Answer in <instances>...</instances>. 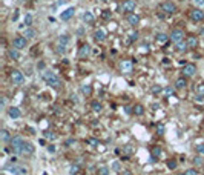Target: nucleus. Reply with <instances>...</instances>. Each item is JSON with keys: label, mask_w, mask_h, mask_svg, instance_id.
<instances>
[{"label": "nucleus", "mask_w": 204, "mask_h": 175, "mask_svg": "<svg viewBox=\"0 0 204 175\" xmlns=\"http://www.w3.org/2000/svg\"><path fill=\"white\" fill-rule=\"evenodd\" d=\"M42 78H43L51 88H54V89L58 91L60 88H62V82H60V78H58L51 69H45V71L42 72Z\"/></svg>", "instance_id": "1"}, {"label": "nucleus", "mask_w": 204, "mask_h": 175, "mask_svg": "<svg viewBox=\"0 0 204 175\" xmlns=\"http://www.w3.org/2000/svg\"><path fill=\"white\" fill-rule=\"evenodd\" d=\"M23 143H25V140H23L22 135H14V137L11 138V141H9L11 151L20 155V154H22V146H23Z\"/></svg>", "instance_id": "2"}, {"label": "nucleus", "mask_w": 204, "mask_h": 175, "mask_svg": "<svg viewBox=\"0 0 204 175\" xmlns=\"http://www.w3.org/2000/svg\"><path fill=\"white\" fill-rule=\"evenodd\" d=\"M158 11L164 12V14H173V12H176V5L171 0H166V2H161L158 5Z\"/></svg>", "instance_id": "3"}, {"label": "nucleus", "mask_w": 204, "mask_h": 175, "mask_svg": "<svg viewBox=\"0 0 204 175\" xmlns=\"http://www.w3.org/2000/svg\"><path fill=\"white\" fill-rule=\"evenodd\" d=\"M135 8H137V2L135 0H124L120 6L121 12H124V14H131V12L135 11Z\"/></svg>", "instance_id": "4"}, {"label": "nucleus", "mask_w": 204, "mask_h": 175, "mask_svg": "<svg viewBox=\"0 0 204 175\" xmlns=\"http://www.w3.org/2000/svg\"><path fill=\"white\" fill-rule=\"evenodd\" d=\"M169 37H171V42L172 43H180L184 40V31L180 29V28H176V29H172V32L169 34Z\"/></svg>", "instance_id": "5"}, {"label": "nucleus", "mask_w": 204, "mask_h": 175, "mask_svg": "<svg viewBox=\"0 0 204 175\" xmlns=\"http://www.w3.org/2000/svg\"><path fill=\"white\" fill-rule=\"evenodd\" d=\"M26 45H28V38H26L25 36H17L12 38V48H17V49H25Z\"/></svg>", "instance_id": "6"}, {"label": "nucleus", "mask_w": 204, "mask_h": 175, "mask_svg": "<svg viewBox=\"0 0 204 175\" xmlns=\"http://www.w3.org/2000/svg\"><path fill=\"white\" fill-rule=\"evenodd\" d=\"M189 17H190L192 22L200 23V22H203V20H204V11H201L200 8H193V9H190Z\"/></svg>", "instance_id": "7"}, {"label": "nucleus", "mask_w": 204, "mask_h": 175, "mask_svg": "<svg viewBox=\"0 0 204 175\" xmlns=\"http://www.w3.org/2000/svg\"><path fill=\"white\" fill-rule=\"evenodd\" d=\"M9 77H11V82L12 85H22L25 82V75L22 72H20L18 69H12L11 74H9Z\"/></svg>", "instance_id": "8"}, {"label": "nucleus", "mask_w": 204, "mask_h": 175, "mask_svg": "<svg viewBox=\"0 0 204 175\" xmlns=\"http://www.w3.org/2000/svg\"><path fill=\"white\" fill-rule=\"evenodd\" d=\"M196 74V66L193 63H186L183 66V75L184 77H193Z\"/></svg>", "instance_id": "9"}, {"label": "nucleus", "mask_w": 204, "mask_h": 175, "mask_svg": "<svg viewBox=\"0 0 204 175\" xmlns=\"http://www.w3.org/2000/svg\"><path fill=\"white\" fill-rule=\"evenodd\" d=\"M132 68H134V63L131 62V60H123V62L120 63V71H121V74L132 72Z\"/></svg>", "instance_id": "10"}, {"label": "nucleus", "mask_w": 204, "mask_h": 175, "mask_svg": "<svg viewBox=\"0 0 204 175\" xmlns=\"http://www.w3.org/2000/svg\"><path fill=\"white\" fill-rule=\"evenodd\" d=\"M34 151H36L34 144L29 143V141H25L23 146H22V154H20V155H32Z\"/></svg>", "instance_id": "11"}, {"label": "nucleus", "mask_w": 204, "mask_h": 175, "mask_svg": "<svg viewBox=\"0 0 204 175\" xmlns=\"http://www.w3.org/2000/svg\"><path fill=\"white\" fill-rule=\"evenodd\" d=\"M74 14H75V8H74V6H69L68 9L62 11V14H60V18L65 20V22H68V20H71V18H72Z\"/></svg>", "instance_id": "12"}, {"label": "nucleus", "mask_w": 204, "mask_h": 175, "mask_svg": "<svg viewBox=\"0 0 204 175\" xmlns=\"http://www.w3.org/2000/svg\"><path fill=\"white\" fill-rule=\"evenodd\" d=\"M8 57L12 60V62H20V58H22L20 49H17V48H9L8 49Z\"/></svg>", "instance_id": "13"}, {"label": "nucleus", "mask_w": 204, "mask_h": 175, "mask_svg": "<svg viewBox=\"0 0 204 175\" xmlns=\"http://www.w3.org/2000/svg\"><path fill=\"white\" fill-rule=\"evenodd\" d=\"M89 54H91V46L87 43H83L80 46V49H78V57L80 58H86Z\"/></svg>", "instance_id": "14"}, {"label": "nucleus", "mask_w": 204, "mask_h": 175, "mask_svg": "<svg viewBox=\"0 0 204 175\" xmlns=\"http://www.w3.org/2000/svg\"><path fill=\"white\" fill-rule=\"evenodd\" d=\"M140 16L138 14H135V12H131V14H127V23L131 25V26H137L140 25Z\"/></svg>", "instance_id": "15"}, {"label": "nucleus", "mask_w": 204, "mask_h": 175, "mask_svg": "<svg viewBox=\"0 0 204 175\" xmlns=\"http://www.w3.org/2000/svg\"><path fill=\"white\" fill-rule=\"evenodd\" d=\"M94 38H95V42H100V43L104 42V40H106V32L101 28H97L94 31Z\"/></svg>", "instance_id": "16"}, {"label": "nucleus", "mask_w": 204, "mask_h": 175, "mask_svg": "<svg viewBox=\"0 0 204 175\" xmlns=\"http://www.w3.org/2000/svg\"><path fill=\"white\" fill-rule=\"evenodd\" d=\"M186 43H187V46H189V49H195L196 46H198V37L196 36H187V38H186Z\"/></svg>", "instance_id": "17"}, {"label": "nucleus", "mask_w": 204, "mask_h": 175, "mask_svg": "<svg viewBox=\"0 0 204 175\" xmlns=\"http://www.w3.org/2000/svg\"><path fill=\"white\" fill-rule=\"evenodd\" d=\"M169 40H171V37H169L167 34H164V32H158V34L155 36V42H157L158 45H166Z\"/></svg>", "instance_id": "18"}, {"label": "nucleus", "mask_w": 204, "mask_h": 175, "mask_svg": "<svg viewBox=\"0 0 204 175\" xmlns=\"http://www.w3.org/2000/svg\"><path fill=\"white\" fill-rule=\"evenodd\" d=\"M8 115H9L11 118L17 120V118H20V117H22V112H20V109H18V107H14V106H11L9 109H8Z\"/></svg>", "instance_id": "19"}, {"label": "nucleus", "mask_w": 204, "mask_h": 175, "mask_svg": "<svg viewBox=\"0 0 204 175\" xmlns=\"http://www.w3.org/2000/svg\"><path fill=\"white\" fill-rule=\"evenodd\" d=\"M94 20H95V17H94V14H92L91 11H85V12H83V22H85L86 25H92Z\"/></svg>", "instance_id": "20"}, {"label": "nucleus", "mask_w": 204, "mask_h": 175, "mask_svg": "<svg viewBox=\"0 0 204 175\" xmlns=\"http://www.w3.org/2000/svg\"><path fill=\"white\" fill-rule=\"evenodd\" d=\"M36 34H37V32H36V29H34L32 26H26L25 31H23V36H25L26 38H28V40L34 38V37H36Z\"/></svg>", "instance_id": "21"}, {"label": "nucleus", "mask_w": 204, "mask_h": 175, "mask_svg": "<svg viewBox=\"0 0 204 175\" xmlns=\"http://www.w3.org/2000/svg\"><path fill=\"white\" fill-rule=\"evenodd\" d=\"M132 114L134 115H137V117H141V115H144V106L143 105H135L134 107H132Z\"/></svg>", "instance_id": "22"}, {"label": "nucleus", "mask_w": 204, "mask_h": 175, "mask_svg": "<svg viewBox=\"0 0 204 175\" xmlns=\"http://www.w3.org/2000/svg\"><path fill=\"white\" fill-rule=\"evenodd\" d=\"M186 85H187V82H186V77L184 75H183V77H180V78H176V82H175V88H176V89H184V88H186Z\"/></svg>", "instance_id": "23"}, {"label": "nucleus", "mask_w": 204, "mask_h": 175, "mask_svg": "<svg viewBox=\"0 0 204 175\" xmlns=\"http://www.w3.org/2000/svg\"><path fill=\"white\" fill-rule=\"evenodd\" d=\"M152 161H155L160 155H161V152H163V149H161V146H158V144H155V146H152Z\"/></svg>", "instance_id": "24"}, {"label": "nucleus", "mask_w": 204, "mask_h": 175, "mask_svg": "<svg viewBox=\"0 0 204 175\" xmlns=\"http://www.w3.org/2000/svg\"><path fill=\"white\" fill-rule=\"evenodd\" d=\"M66 51H68V45H63V43H58L57 42V45H55V52L58 54V55H63V54H66Z\"/></svg>", "instance_id": "25"}, {"label": "nucleus", "mask_w": 204, "mask_h": 175, "mask_svg": "<svg viewBox=\"0 0 204 175\" xmlns=\"http://www.w3.org/2000/svg\"><path fill=\"white\" fill-rule=\"evenodd\" d=\"M186 49H189V46H187V43L184 42V40L175 45V51H176V52H184Z\"/></svg>", "instance_id": "26"}, {"label": "nucleus", "mask_w": 204, "mask_h": 175, "mask_svg": "<svg viewBox=\"0 0 204 175\" xmlns=\"http://www.w3.org/2000/svg\"><path fill=\"white\" fill-rule=\"evenodd\" d=\"M91 109L94 112H101L103 111V105H101L100 102H97V100H94V102L91 103Z\"/></svg>", "instance_id": "27"}, {"label": "nucleus", "mask_w": 204, "mask_h": 175, "mask_svg": "<svg viewBox=\"0 0 204 175\" xmlns=\"http://www.w3.org/2000/svg\"><path fill=\"white\" fill-rule=\"evenodd\" d=\"M138 38V32L137 31H129L127 32V43H132Z\"/></svg>", "instance_id": "28"}, {"label": "nucleus", "mask_w": 204, "mask_h": 175, "mask_svg": "<svg viewBox=\"0 0 204 175\" xmlns=\"http://www.w3.org/2000/svg\"><path fill=\"white\" fill-rule=\"evenodd\" d=\"M0 138H2V141H11V135H9V132L6 131V129H2L0 131Z\"/></svg>", "instance_id": "29"}, {"label": "nucleus", "mask_w": 204, "mask_h": 175, "mask_svg": "<svg viewBox=\"0 0 204 175\" xmlns=\"http://www.w3.org/2000/svg\"><path fill=\"white\" fill-rule=\"evenodd\" d=\"M57 42H58V43H63V45H68V46H69L71 38H69V36H68V34H63V36H60V37L57 38Z\"/></svg>", "instance_id": "30"}, {"label": "nucleus", "mask_w": 204, "mask_h": 175, "mask_svg": "<svg viewBox=\"0 0 204 175\" xmlns=\"http://www.w3.org/2000/svg\"><path fill=\"white\" fill-rule=\"evenodd\" d=\"M80 91H81V94H83V95H91L92 88H91V85H83V86L80 88Z\"/></svg>", "instance_id": "31"}, {"label": "nucleus", "mask_w": 204, "mask_h": 175, "mask_svg": "<svg viewBox=\"0 0 204 175\" xmlns=\"http://www.w3.org/2000/svg\"><path fill=\"white\" fill-rule=\"evenodd\" d=\"M163 91H164V88H161L160 85H152L151 86V92L152 94H161Z\"/></svg>", "instance_id": "32"}, {"label": "nucleus", "mask_w": 204, "mask_h": 175, "mask_svg": "<svg viewBox=\"0 0 204 175\" xmlns=\"http://www.w3.org/2000/svg\"><path fill=\"white\" fill-rule=\"evenodd\" d=\"M175 89H176L175 86H166V88H164V91H163V92H164L167 97H171V95H173V94H175Z\"/></svg>", "instance_id": "33"}, {"label": "nucleus", "mask_w": 204, "mask_h": 175, "mask_svg": "<svg viewBox=\"0 0 204 175\" xmlns=\"http://www.w3.org/2000/svg\"><path fill=\"white\" fill-rule=\"evenodd\" d=\"M166 166H167V169H171V171H173V169H176V166H178V163H176V160H167V163H166Z\"/></svg>", "instance_id": "34"}, {"label": "nucleus", "mask_w": 204, "mask_h": 175, "mask_svg": "<svg viewBox=\"0 0 204 175\" xmlns=\"http://www.w3.org/2000/svg\"><path fill=\"white\" fill-rule=\"evenodd\" d=\"M97 174L98 175H109V167L107 166H100L97 169Z\"/></svg>", "instance_id": "35"}, {"label": "nucleus", "mask_w": 204, "mask_h": 175, "mask_svg": "<svg viewBox=\"0 0 204 175\" xmlns=\"http://www.w3.org/2000/svg\"><path fill=\"white\" fill-rule=\"evenodd\" d=\"M23 23H25V26H31V25H32V16H31V14H25Z\"/></svg>", "instance_id": "36"}, {"label": "nucleus", "mask_w": 204, "mask_h": 175, "mask_svg": "<svg viewBox=\"0 0 204 175\" xmlns=\"http://www.w3.org/2000/svg\"><path fill=\"white\" fill-rule=\"evenodd\" d=\"M111 169L114 172H121V164L118 163V161H114V163L111 164Z\"/></svg>", "instance_id": "37"}, {"label": "nucleus", "mask_w": 204, "mask_h": 175, "mask_svg": "<svg viewBox=\"0 0 204 175\" xmlns=\"http://www.w3.org/2000/svg\"><path fill=\"white\" fill-rule=\"evenodd\" d=\"M86 143H87V144H91V146H98V140L91 137V138H87V140H86Z\"/></svg>", "instance_id": "38"}, {"label": "nucleus", "mask_w": 204, "mask_h": 175, "mask_svg": "<svg viewBox=\"0 0 204 175\" xmlns=\"http://www.w3.org/2000/svg\"><path fill=\"white\" fill-rule=\"evenodd\" d=\"M184 174H186V175H198V171L193 169V167H190V169L184 171Z\"/></svg>", "instance_id": "39"}, {"label": "nucleus", "mask_w": 204, "mask_h": 175, "mask_svg": "<svg viewBox=\"0 0 204 175\" xmlns=\"http://www.w3.org/2000/svg\"><path fill=\"white\" fill-rule=\"evenodd\" d=\"M18 16H20V11H18V9H14V14H12L11 20H12V22H17V20H18Z\"/></svg>", "instance_id": "40"}, {"label": "nucleus", "mask_w": 204, "mask_h": 175, "mask_svg": "<svg viewBox=\"0 0 204 175\" xmlns=\"http://www.w3.org/2000/svg\"><path fill=\"white\" fill-rule=\"evenodd\" d=\"M192 3L196 8H201V6H204V0H192Z\"/></svg>", "instance_id": "41"}, {"label": "nucleus", "mask_w": 204, "mask_h": 175, "mask_svg": "<svg viewBox=\"0 0 204 175\" xmlns=\"http://www.w3.org/2000/svg\"><path fill=\"white\" fill-rule=\"evenodd\" d=\"M195 149H196V152H198V154H204V143L196 144V146H195Z\"/></svg>", "instance_id": "42"}, {"label": "nucleus", "mask_w": 204, "mask_h": 175, "mask_svg": "<svg viewBox=\"0 0 204 175\" xmlns=\"http://www.w3.org/2000/svg\"><path fill=\"white\" fill-rule=\"evenodd\" d=\"M5 107H6V98L2 97L0 98V109H5Z\"/></svg>", "instance_id": "43"}, {"label": "nucleus", "mask_w": 204, "mask_h": 175, "mask_svg": "<svg viewBox=\"0 0 204 175\" xmlns=\"http://www.w3.org/2000/svg\"><path fill=\"white\" fill-rule=\"evenodd\" d=\"M157 132L160 134V135H163V134H164V126H163V124H158V127H157Z\"/></svg>", "instance_id": "44"}, {"label": "nucleus", "mask_w": 204, "mask_h": 175, "mask_svg": "<svg viewBox=\"0 0 204 175\" xmlns=\"http://www.w3.org/2000/svg\"><path fill=\"white\" fill-rule=\"evenodd\" d=\"M45 137H48V138H51V140H54V138H55V135H54L52 132H45Z\"/></svg>", "instance_id": "45"}, {"label": "nucleus", "mask_w": 204, "mask_h": 175, "mask_svg": "<svg viewBox=\"0 0 204 175\" xmlns=\"http://www.w3.org/2000/svg\"><path fill=\"white\" fill-rule=\"evenodd\" d=\"M77 172H78V166H72V167H71V175L77 174Z\"/></svg>", "instance_id": "46"}, {"label": "nucleus", "mask_w": 204, "mask_h": 175, "mask_svg": "<svg viewBox=\"0 0 204 175\" xmlns=\"http://www.w3.org/2000/svg\"><path fill=\"white\" fill-rule=\"evenodd\" d=\"M198 94H203V95H204V85L198 86Z\"/></svg>", "instance_id": "47"}, {"label": "nucleus", "mask_w": 204, "mask_h": 175, "mask_svg": "<svg viewBox=\"0 0 204 175\" xmlns=\"http://www.w3.org/2000/svg\"><path fill=\"white\" fill-rule=\"evenodd\" d=\"M48 151H49V152H55V147H54L52 144H49V146H48Z\"/></svg>", "instance_id": "48"}, {"label": "nucleus", "mask_w": 204, "mask_h": 175, "mask_svg": "<svg viewBox=\"0 0 204 175\" xmlns=\"http://www.w3.org/2000/svg\"><path fill=\"white\" fill-rule=\"evenodd\" d=\"M193 163H195V164H201V163H203V161H201L200 158H195V160H193Z\"/></svg>", "instance_id": "49"}, {"label": "nucleus", "mask_w": 204, "mask_h": 175, "mask_svg": "<svg viewBox=\"0 0 204 175\" xmlns=\"http://www.w3.org/2000/svg\"><path fill=\"white\" fill-rule=\"evenodd\" d=\"M131 151H132L131 146H126V147H124V152H131Z\"/></svg>", "instance_id": "50"}, {"label": "nucleus", "mask_w": 204, "mask_h": 175, "mask_svg": "<svg viewBox=\"0 0 204 175\" xmlns=\"http://www.w3.org/2000/svg\"><path fill=\"white\" fill-rule=\"evenodd\" d=\"M121 175H132V172L131 171H123V174H121Z\"/></svg>", "instance_id": "51"}, {"label": "nucleus", "mask_w": 204, "mask_h": 175, "mask_svg": "<svg viewBox=\"0 0 204 175\" xmlns=\"http://www.w3.org/2000/svg\"><path fill=\"white\" fill-rule=\"evenodd\" d=\"M103 17H104V18L109 17V11H104V12H103Z\"/></svg>", "instance_id": "52"}, {"label": "nucleus", "mask_w": 204, "mask_h": 175, "mask_svg": "<svg viewBox=\"0 0 204 175\" xmlns=\"http://www.w3.org/2000/svg\"><path fill=\"white\" fill-rule=\"evenodd\" d=\"M20 174H26V167H22V169H18Z\"/></svg>", "instance_id": "53"}, {"label": "nucleus", "mask_w": 204, "mask_h": 175, "mask_svg": "<svg viewBox=\"0 0 204 175\" xmlns=\"http://www.w3.org/2000/svg\"><path fill=\"white\" fill-rule=\"evenodd\" d=\"M157 107H158V105H157V103H154V105H152V109H154V111H157Z\"/></svg>", "instance_id": "54"}, {"label": "nucleus", "mask_w": 204, "mask_h": 175, "mask_svg": "<svg viewBox=\"0 0 204 175\" xmlns=\"http://www.w3.org/2000/svg\"><path fill=\"white\" fill-rule=\"evenodd\" d=\"M201 36H204V28L201 29Z\"/></svg>", "instance_id": "55"}, {"label": "nucleus", "mask_w": 204, "mask_h": 175, "mask_svg": "<svg viewBox=\"0 0 204 175\" xmlns=\"http://www.w3.org/2000/svg\"><path fill=\"white\" fill-rule=\"evenodd\" d=\"M176 175H186V174H176Z\"/></svg>", "instance_id": "56"}]
</instances>
